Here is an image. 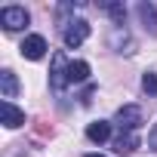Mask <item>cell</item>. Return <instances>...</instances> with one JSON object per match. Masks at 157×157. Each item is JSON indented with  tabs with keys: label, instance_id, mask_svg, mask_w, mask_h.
<instances>
[{
	"label": "cell",
	"instance_id": "7",
	"mask_svg": "<svg viewBox=\"0 0 157 157\" xmlns=\"http://www.w3.org/2000/svg\"><path fill=\"white\" fill-rule=\"evenodd\" d=\"M0 93H3V102H13L19 96V80H16V74L10 68L0 71Z\"/></svg>",
	"mask_w": 157,
	"mask_h": 157
},
{
	"label": "cell",
	"instance_id": "14",
	"mask_svg": "<svg viewBox=\"0 0 157 157\" xmlns=\"http://www.w3.org/2000/svg\"><path fill=\"white\" fill-rule=\"evenodd\" d=\"M142 90H145L148 96H157V74H154V71H145V77H142Z\"/></svg>",
	"mask_w": 157,
	"mask_h": 157
},
{
	"label": "cell",
	"instance_id": "8",
	"mask_svg": "<svg viewBox=\"0 0 157 157\" xmlns=\"http://www.w3.org/2000/svg\"><path fill=\"white\" fill-rule=\"evenodd\" d=\"M86 139H90L93 145L108 142V139H111V123H108V120H93V123L86 126Z\"/></svg>",
	"mask_w": 157,
	"mask_h": 157
},
{
	"label": "cell",
	"instance_id": "12",
	"mask_svg": "<svg viewBox=\"0 0 157 157\" xmlns=\"http://www.w3.org/2000/svg\"><path fill=\"white\" fill-rule=\"evenodd\" d=\"M102 10L111 16L114 28H123V25H126V6H123V3H102Z\"/></svg>",
	"mask_w": 157,
	"mask_h": 157
},
{
	"label": "cell",
	"instance_id": "13",
	"mask_svg": "<svg viewBox=\"0 0 157 157\" xmlns=\"http://www.w3.org/2000/svg\"><path fill=\"white\" fill-rule=\"evenodd\" d=\"M111 43L117 46V52H132V40H129L126 28H114V37H111Z\"/></svg>",
	"mask_w": 157,
	"mask_h": 157
},
{
	"label": "cell",
	"instance_id": "3",
	"mask_svg": "<svg viewBox=\"0 0 157 157\" xmlns=\"http://www.w3.org/2000/svg\"><path fill=\"white\" fill-rule=\"evenodd\" d=\"M68 59H65V52H56L52 56V68H49V90L52 93H62L71 80H68Z\"/></svg>",
	"mask_w": 157,
	"mask_h": 157
},
{
	"label": "cell",
	"instance_id": "5",
	"mask_svg": "<svg viewBox=\"0 0 157 157\" xmlns=\"http://www.w3.org/2000/svg\"><path fill=\"white\" fill-rule=\"evenodd\" d=\"M19 49H22V56H25V59L37 62V59H43V56H46V49H49V46H46V37H43V34H28V37L22 40V46H19Z\"/></svg>",
	"mask_w": 157,
	"mask_h": 157
},
{
	"label": "cell",
	"instance_id": "15",
	"mask_svg": "<svg viewBox=\"0 0 157 157\" xmlns=\"http://www.w3.org/2000/svg\"><path fill=\"white\" fill-rule=\"evenodd\" d=\"M148 148H151V151H157V123H154V129L148 132Z\"/></svg>",
	"mask_w": 157,
	"mask_h": 157
},
{
	"label": "cell",
	"instance_id": "4",
	"mask_svg": "<svg viewBox=\"0 0 157 157\" xmlns=\"http://www.w3.org/2000/svg\"><path fill=\"white\" fill-rule=\"evenodd\" d=\"M28 22H31V16H28L25 6H3V10H0V25H3L6 31H19Z\"/></svg>",
	"mask_w": 157,
	"mask_h": 157
},
{
	"label": "cell",
	"instance_id": "11",
	"mask_svg": "<svg viewBox=\"0 0 157 157\" xmlns=\"http://www.w3.org/2000/svg\"><path fill=\"white\" fill-rule=\"evenodd\" d=\"M139 148V136L136 132H120L117 139H114V151L117 154H132Z\"/></svg>",
	"mask_w": 157,
	"mask_h": 157
},
{
	"label": "cell",
	"instance_id": "16",
	"mask_svg": "<svg viewBox=\"0 0 157 157\" xmlns=\"http://www.w3.org/2000/svg\"><path fill=\"white\" fill-rule=\"evenodd\" d=\"M86 157H105V154H96V151H90V154H86Z\"/></svg>",
	"mask_w": 157,
	"mask_h": 157
},
{
	"label": "cell",
	"instance_id": "6",
	"mask_svg": "<svg viewBox=\"0 0 157 157\" xmlns=\"http://www.w3.org/2000/svg\"><path fill=\"white\" fill-rule=\"evenodd\" d=\"M0 120H3V126H6V129H16V126H22V123H25V111H22V108H16L13 102H0Z\"/></svg>",
	"mask_w": 157,
	"mask_h": 157
},
{
	"label": "cell",
	"instance_id": "1",
	"mask_svg": "<svg viewBox=\"0 0 157 157\" xmlns=\"http://www.w3.org/2000/svg\"><path fill=\"white\" fill-rule=\"evenodd\" d=\"M90 31H93V28H90L86 19H71V22H65V28H62V40H65L68 49H77L80 43H86Z\"/></svg>",
	"mask_w": 157,
	"mask_h": 157
},
{
	"label": "cell",
	"instance_id": "2",
	"mask_svg": "<svg viewBox=\"0 0 157 157\" xmlns=\"http://www.w3.org/2000/svg\"><path fill=\"white\" fill-rule=\"evenodd\" d=\"M114 123L120 126V132H136V129L145 123V114H142L139 105H123V108H117Z\"/></svg>",
	"mask_w": 157,
	"mask_h": 157
},
{
	"label": "cell",
	"instance_id": "9",
	"mask_svg": "<svg viewBox=\"0 0 157 157\" xmlns=\"http://www.w3.org/2000/svg\"><path fill=\"white\" fill-rule=\"evenodd\" d=\"M136 16L142 19V25H145L151 34H157V10H154V3H139V6H136Z\"/></svg>",
	"mask_w": 157,
	"mask_h": 157
},
{
	"label": "cell",
	"instance_id": "10",
	"mask_svg": "<svg viewBox=\"0 0 157 157\" xmlns=\"http://www.w3.org/2000/svg\"><path fill=\"white\" fill-rule=\"evenodd\" d=\"M68 80H71V83H83V80H90V62L74 59V62L68 65Z\"/></svg>",
	"mask_w": 157,
	"mask_h": 157
}]
</instances>
